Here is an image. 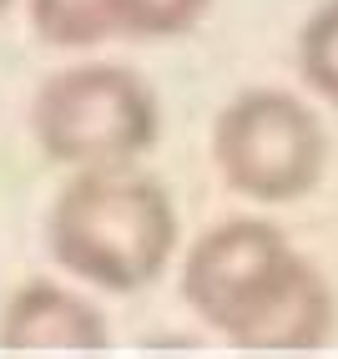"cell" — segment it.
<instances>
[{
    "mask_svg": "<svg viewBox=\"0 0 338 359\" xmlns=\"http://www.w3.org/2000/svg\"><path fill=\"white\" fill-rule=\"evenodd\" d=\"M31 137L56 167L141 162L162 137L157 91L122 61H76L51 71L31 97Z\"/></svg>",
    "mask_w": 338,
    "mask_h": 359,
    "instance_id": "3",
    "label": "cell"
},
{
    "mask_svg": "<svg viewBox=\"0 0 338 359\" xmlns=\"http://www.w3.org/2000/svg\"><path fill=\"white\" fill-rule=\"evenodd\" d=\"M182 299L223 344L303 354L333 339L338 304L323 269L268 218H223L182 258Z\"/></svg>",
    "mask_w": 338,
    "mask_h": 359,
    "instance_id": "1",
    "label": "cell"
},
{
    "mask_svg": "<svg viewBox=\"0 0 338 359\" xmlns=\"http://www.w3.org/2000/svg\"><path fill=\"white\" fill-rule=\"evenodd\" d=\"M6 6H10V0H0V11H6Z\"/></svg>",
    "mask_w": 338,
    "mask_h": 359,
    "instance_id": "9",
    "label": "cell"
},
{
    "mask_svg": "<svg viewBox=\"0 0 338 359\" xmlns=\"http://www.w3.org/2000/svg\"><path fill=\"white\" fill-rule=\"evenodd\" d=\"M212 162L217 177L248 203H303L328 172L323 116L283 86H248L217 111Z\"/></svg>",
    "mask_w": 338,
    "mask_h": 359,
    "instance_id": "4",
    "label": "cell"
},
{
    "mask_svg": "<svg viewBox=\"0 0 338 359\" xmlns=\"http://www.w3.org/2000/svg\"><path fill=\"white\" fill-rule=\"evenodd\" d=\"M111 344V329L86 294L56 278H31L10 294L0 314V349L15 354H101Z\"/></svg>",
    "mask_w": 338,
    "mask_h": 359,
    "instance_id": "5",
    "label": "cell"
},
{
    "mask_svg": "<svg viewBox=\"0 0 338 359\" xmlns=\"http://www.w3.org/2000/svg\"><path fill=\"white\" fill-rule=\"evenodd\" d=\"M212 11V0H111L116 36L127 41H177L197 31V20Z\"/></svg>",
    "mask_w": 338,
    "mask_h": 359,
    "instance_id": "7",
    "label": "cell"
},
{
    "mask_svg": "<svg viewBox=\"0 0 338 359\" xmlns=\"http://www.w3.org/2000/svg\"><path fill=\"white\" fill-rule=\"evenodd\" d=\"M177 203L136 162L76 167L45 212L51 258L71 278L106 294H141L172 269Z\"/></svg>",
    "mask_w": 338,
    "mask_h": 359,
    "instance_id": "2",
    "label": "cell"
},
{
    "mask_svg": "<svg viewBox=\"0 0 338 359\" xmlns=\"http://www.w3.org/2000/svg\"><path fill=\"white\" fill-rule=\"evenodd\" d=\"M31 31L56 51H91L116 36L111 0H31Z\"/></svg>",
    "mask_w": 338,
    "mask_h": 359,
    "instance_id": "6",
    "label": "cell"
},
{
    "mask_svg": "<svg viewBox=\"0 0 338 359\" xmlns=\"http://www.w3.org/2000/svg\"><path fill=\"white\" fill-rule=\"evenodd\" d=\"M298 76L313 97L338 107V0H323L298 31Z\"/></svg>",
    "mask_w": 338,
    "mask_h": 359,
    "instance_id": "8",
    "label": "cell"
}]
</instances>
